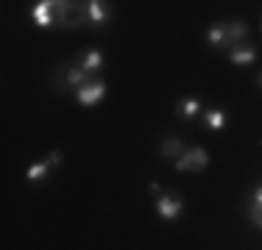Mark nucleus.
Instances as JSON below:
<instances>
[{
    "label": "nucleus",
    "mask_w": 262,
    "mask_h": 250,
    "mask_svg": "<svg viewBox=\"0 0 262 250\" xmlns=\"http://www.w3.org/2000/svg\"><path fill=\"white\" fill-rule=\"evenodd\" d=\"M207 164H209V153H207L204 147L187 150V153H182V159L173 161V167H176L179 172H187V170H204Z\"/></svg>",
    "instance_id": "obj_1"
},
{
    "label": "nucleus",
    "mask_w": 262,
    "mask_h": 250,
    "mask_svg": "<svg viewBox=\"0 0 262 250\" xmlns=\"http://www.w3.org/2000/svg\"><path fill=\"white\" fill-rule=\"evenodd\" d=\"M103 95H106V84H103V81H92V84H84L76 92V100L81 106H95Z\"/></svg>",
    "instance_id": "obj_2"
},
{
    "label": "nucleus",
    "mask_w": 262,
    "mask_h": 250,
    "mask_svg": "<svg viewBox=\"0 0 262 250\" xmlns=\"http://www.w3.org/2000/svg\"><path fill=\"white\" fill-rule=\"evenodd\" d=\"M157 211H159V217H165V220H173V217L182 214V200L173 197V195H162L157 200Z\"/></svg>",
    "instance_id": "obj_3"
},
{
    "label": "nucleus",
    "mask_w": 262,
    "mask_h": 250,
    "mask_svg": "<svg viewBox=\"0 0 262 250\" xmlns=\"http://www.w3.org/2000/svg\"><path fill=\"white\" fill-rule=\"evenodd\" d=\"M59 3H51V0H42V3L34 6V22L39 25V28H51L53 25V17H51V9Z\"/></svg>",
    "instance_id": "obj_4"
},
{
    "label": "nucleus",
    "mask_w": 262,
    "mask_h": 250,
    "mask_svg": "<svg viewBox=\"0 0 262 250\" xmlns=\"http://www.w3.org/2000/svg\"><path fill=\"white\" fill-rule=\"evenodd\" d=\"M101 64H103V56H101V50H86V56L81 59V70L84 72H95V70H101Z\"/></svg>",
    "instance_id": "obj_5"
},
{
    "label": "nucleus",
    "mask_w": 262,
    "mask_h": 250,
    "mask_svg": "<svg viewBox=\"0 0 262 250\" xmlns=\"http://www.w3.org/2000/svg\"><path fill=\"white\" fill-rule=\"evenodd\" d=\"M86 14H90L92 22H106V20H109V9H106L103 3H98V0L86 3Z\"/></svg>",
    "instance_id": "obj_6"
},
{
    "label": "nucleus",
    "mask_w": 262,
    "mask_h": 250,
    "mask_svg": "<svg viewBox=\"0 0 262 250\" xmlns=\"http://www.w3.org/2000/svg\"><path fill=\"white\" fill-rule=\"evenodd\" d=\"M257 59V50L254 47H234L232 50V61L234 64H251Z\"/></svg>",
    "instance_id": "obj_7"
},
{
    "label": "nucleus",
    "mask_w": 262,
    "mask_h": 250,
    "mask_svg": "<svg viewBox=\"0 0 262 250\" xmlns=\"http://www.w3.org/2000/svg\"><path fill=\"white\" fill-rule=\"evenodd\" d=\"M86 75H90V72H84L81 67H70V70H67V84L78 86V89H81V86L86 84Z\"/></svg>",
    "instance_id": "obj_8"
},
{
    "label": "nucleus",
    "mask_w": 262,
    "mask_h": 250,
    "mask_svg": "<svg viewBox=\"0 0 262 250\" xmlns=\"http://www.w3.org/2000/svg\"><path fill=\"white\" fill-rule=\"evenodd\" d=\"M48 175V161H39V164H31V170H28V181H42Z\"/></svg>",
    "instance_id": "obj_9"
},
{
    "label": "nucleus",
    "mask_w": 262,
    "mask_h": 250,
    "mask_svg": "<svg viewBox=\"0 0 262 250\" xmlns=\"http://www.w3.org/2000/svg\"><path fill=\"white\" fill-rule=\"evenodd\" d=\"M248 31H246V25L243 22H234V25H229V31H226V39L229 42H234V39H243Z\"/></svg>",
    "instance_id": "obj_10"
},
{
    "label": "nucleus",
    "mask_w": 262,
    "mask_h": 250,
    "mask_svg": "<svg viewBox=\"0 0 262 250\" xmlns=\"http://www.w3.org/2000/svg\"><path fill=\"white\" fill-rule=\"evenodd\" d=\"M209 42L212 45H223V42H226V31H223V25H212L209 28Z\"/></svg>",
    "instance_id": "obj_11"
},
{
    "label": "nucleus",
    "mask_w": 262,
    "mask_h": 250,
    "mask_svg": "<svg viewBox=\"0 0 262 250\" xmlns=\"http://www.w3.org/2000/svg\"><path fill=\"white\" fill-rule=\"evenodd\" d=\"M223 122H226V114H223V111H209L207 114V125L209 128H223Z\"/></svg>",
    "instance_id": "obj_12"
},
{
    "label": "nucleus",
    "mask_w": 262,
    "mask_h": 250,
    "mask_svg": "<svg viewBox=\"0 0 262 250\" xmlns=\"http://www.w3.org/2000/svg\"><path fill=\"white\" fill-rule=\"evenodd\" d=\"M162 153L165 156H179L182 153V139H167L165 145H162Z\"/></svg>",
    "instance_id": "obj_13"
},
{
    "label": "nucleus",
    "mask_w": 262,
    "mask_h": 250,
    "mask_svg": "<svg viewBox=\"0 0 262 250\" xmlns=\"http://www.w3.org/2000/svg\"><path fill=\"white\" fill-rule=\"evenodd\" d=\"M198 111H201V103H198V100H184L182 103V114L184 117H195Z\"/></svg>",
    "instance_id": "obj_14"
},
{
    "label": "nucleus",
    "mask_w": 262,
    "mask_h": 250,
    "mask_svg": "<svg viewBox=\"0 0 262 250\" xmlns=\"http://www.w3.org/2000/svg\"><path fill=\"white\" fill-rule=\"evenodd\" d=\"M248 217L254 220V225H259V228H262V206H251V211H248Z\"/></svg>",
    "instance_id": "obj_15"
},
{
    "label": "nucleus",
    "mask_w": 262,
    "mask_h": 250,
    "mask_svg": "<svg viewBox=\"0 0 262 250\" xmlns=\"http://www.w3.org/2000/svg\"><path fill=\"white\" fill-rule=\"evenodd\" d=\"M48 164H61V153H59V150H53V153H51V159H48Z\"/></svg>",
    "instance_id": "obj_16"
},
{
    "label": "nucleus",
    "mask_w": 262,
    "mask_h": 250,
    "mask_svg": "<svg viewBox=\"0 0 262 250\" xmlns=\"http://www.w3.org/2000/svg\"><path fill=\"white\" fill-rule=\"evenodd\" d=\"M254 206H262V186L254 192Z\"/></svg>",
    "instance_id": "obj_17"
},
{
    "label": "nucleus",
    "mask_w": 262,
    "mask_h": 250,
    "mask_svg": "<svg viewBox=\"0 0 262 250\" xmlns=\"http://www.w3.org/2000/svg\"><path fill=\"white\" fill-rule=\"evenodd\" d=\"M259 86H262V75H259Z\"/></svg>",
    "instance_id": "obj_18"
}]
</instances>
